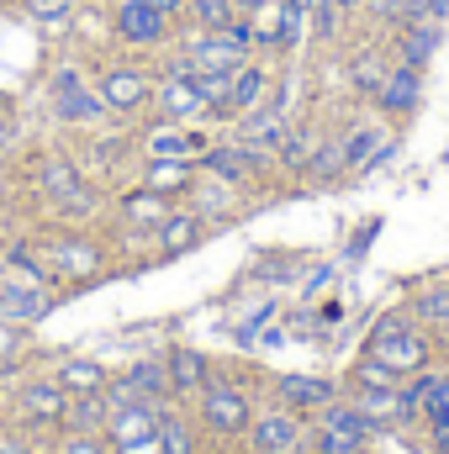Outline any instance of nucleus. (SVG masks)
<instances>
[{"mask_svg":"<svg viewBox=\"0 0 449 454\" xmlns=\"http://www.w3.org/2000/svg\"><path fill=\"white\" fill-rule=\"evenodd\" d=\"M365 354L370 359H381L397 380L402 375H418V370H429V339L407 323V317H381L375 328H370V343H365Z\"/></svg>","mask_w":449,"mask_h":454,"instance_id":"f257e3e1","label":"nucleus"},{"mask_svg":"<svg viewBox=\"0 0 449 454\" xmlns=\"http://www.w3.org/2000/svg\"><path fill=\"white\" fill-rule=\"evenodd\" d=\"M96 96L106 101V116L132 121L138 112H148V106H154V74H148L143 64H101Z\"/></svg>","mask_w":449,"mask_h":454,"instance_id":"f03ea898","label":"nucleus"},{"mask_svg":"<svg viewBox=\"0 0 449 454\" xmlns=\"http://www.w3.org/2000/svg\"><path fill=\"white\" fill-rule=\"evenodd\" d=\"M112 37L132 53H154L175 37V21L154 11L148 0H112Z\"/></svg>","mask_w":449,"mask_h":454,"instance_id":"7ed1b4c3","label":"nucleus"},{"mask_svg":"<svg viewBox=\"0 0 449 454\" xmlns=\"http://www.w3.org/2000/svg\"><path fill=\"white\" fill-rule=\"evenodd\" d=\"M154 112H159V121H180V127L207 116V101H201V90L191 80V64L180 53L164 64V80H154Z\"/></svg>","mask_w":449,"mask_h":454,"instance_id":"20e7f679","label":"nucleus"},{"mask_svg":"<svg viewBox=\"0 0 449 454\" xmlns=\"http://www.w3.org/2000/svg\"><path fill=\"white\" fill-rule=\"evenodd\" d=\"M254 423V402L232 386V380H207L201 386V428H212L217 439H238Z\"/></svg>","mask_w":449,"mask_h":454,"instance_id":"39448f33","label":"nucleus"},{"mask_svg":"<svg viewBox=\"0 0 449 454\" xmlns=\"http://www.w3.org/2000/svg\"><path fill=\"white\" fill-rule=\"evenodd\" d=\"M196 169L212 180H227V185H248L254 175L270 169V153L248 148V143H207V153H196Z\"/></svg>","mask_w":449,"mask_h":454,"instance_id":"423d86ee","label":"nucleus"},{"mask_svg":"<svg viewBox=\"0 0 449 454\" xmlns=\"http://www.w3.org/2000/svg\"><path fill=\"white\" fill-rule=\"evenodd\" d=\"M248 444H254V454H296L307 444V423L291 407H270L248 423Z\"/></svg>","mask_w":449,"mask_h":454,"instance_id":"0eeeda50","label":"nucleus"},{"mask_svg":"<svg viewBox=\"0 0 449 454\" xmlns=\"http://www.w3.org/2000/svg\"><path fill=\"white\" fill-rule=\"evenodd\" d=\"M180 59L191 64V69H238L243 59H254L243 43H232L227 32H185L180 37Z\"/></svg>","mask_w":449,"mask_h":454,"instance_id":"6e6552de","label":"nucleus"},{"mask_svg":"<svg viewBox=\"0 0 449 454\" xmlns=\"http://www.w3.org/2000/svg\"><path fill=\"white\" fill-rule=\"evenodd\" d=\"M64 407H69V391L59 380H27L16 391V412L27 428H59L64 423Z\"/></svg>","mask_w":449,"mask_h":454,"instance_id":"1a4fd4ad","label":"nucleus"},{"mask_svg":"<svg viewBox=\"0 0 449 454\" xmlns=\"http://www.w3.org/2000/svg\"><path fill=\"white\" fill-rule=\"evenodd\" d=\"M286 132H291V112H286V101H264L259 112L238 116V143H248V148L275 153V148L286 143Z\"/></svg>","mask_w":449,"mask_h":454,"instance_id":"9d476101","label":"nucleus"},{"mask_svg":"<svg viewBox=\"0 0 449 454\" xmlns=\"http://www.w3.org/2000/svg\"><path fill=\"white\" fill-rule=\"evenodd\" d=\"M207 132H185L180 121H154L143 132V159H196L207 153Z\"/></svg>","mask_w":449,"mask_h":454,"instance_id":"9b49d317","label":"nucleus"},{"mask_svg":"<svg viewBox=\"0 0 449 454\" xmlns=\"http://www.w3.org/2000/svg\"><path fill=\"white\" fill-rule=\"evenodd\" d=\"M43 259H48V270H59L64 280H91L96 270H101V248L91 243V238H53L48 248H43Z\"/></svg>","mask_w":449,"mask_h":454,"instance_id":"f8f14e48","label":"nucleus"},{"mask_svg":"<svg viewBox=\"0 0 449 454\" xmlns=\"http://www.w3.org/2000/svg\"><path fill=\"white\" fill-rule=\"evenodd\" d=\"M37 185H43V196H53V201H64V207H91V185H85V175L64 159V153H53V159H43V169H37Z\"/></svg>","mask_w":449,"mask_h":454,"instance_id":"ddd939ff","label":"nucleus"},{"mask_svg":"<svg viewBox=\"0 0 449 454\" xmlns=\"http://www.w3.org/2000/svg\"><path fill=\"white\" fill-rule=\"evenodd\" d=\"M418 101H423V69H407V64H391V74H386V85L375 90V106L381 116H413L418 112Z\"/></svg>","mask_w":449,"mask_h":454,"instance_id":"4468645a","label":"nucleus"},{"mask_svg":"<svg viewBox=\"0 0 449 454\" xmlns=\"http://www.w3.org/2000/svg\"><path fill=\"white\" fill-rule=\"evenodd\" d=\"M270 90H275V74H270V64H259V59H243V64H238V74H232L227 112H232V116L259 112V106L270 101Z\"/></svg>","mask_w":449,"mask_h":454,"instance_id":"2eb2a0df","label":"nucleus"},{"mask_svg":"<svg viewBox=\"0 0 449 454\" xmlns=\"http://www.w3.org/2000/svg\"><path fill=\"white\" fill-rule=\"evenodd\" d=\"M275 396H280V407H291V412H323L338 396V386L323 380V375H280V380H275Z\"/></svg>","mask_w":449,"mask_h":454,"instance_id":"dca6fc26","label":"nucleus"},{"mask_svg":"<svg viewBox=\"0 0 449 454\" xmlns=\"http://www.w3.org/2000/svg\"><path fill=\"white\" fill-rule=\"evenodd\" d=\"M143 185L159 196H191L196 185V159H143Z\"/></svg>","mask_w":449,"mask_h":454,"instance_id":"f3484780","label":"nucleus"},{"mask_svg":"<svg viewBox=\"0 0 449 454\" xmlns=\"http://www.w3.org/2000/svg\"><path fill=\"white\" fill-rule=\"evenodd\" d=\"M164 370H169V391L175 396H201V386L212 380V364L196 348H169L164 354Z\"/></svg>","mask_w":449,"mask_h":454,"instance_id":"a211bd4d","label":"nucleus"},{"mask_svg":"<svg viewBox=\"0 0 449 454\" xmlns=\"http://www.w3.org/2000/svg\"><path fill=\"white\" fill-rule=\"evenodd\" d=\"M154 238H159V254H191V248L207 238V217H201V212H175V207H169V217L154 227Z\"/></svg>","mask_w":449,"mask_h":454,"instance_id":"6ab92c4d","label":"nucleus"},{"mask_svg":"<svg viewBox=\"0 0 449 454\" xmlns=\"http://www.w3.org/2000/svg\"><path fill=\"white\" fill-rule=\"evenodd\" d=\"M386 74H391V53L386 48H354V59H349V85H354V96H365V101H375V90L386 85Z\"/></svg>","mask_w":449,"mask_h":454,"instance_id":"aec40b11","label":"nucleus"},{"mask_svg":"<svg viewBox=\"0 0 449 454\" xmlns=\"http://www.w3.org/2000/svg\"><path fill=\"white\" fill-rule=\"evenodd\" d=\"M354 407H359L375 428H391V423H407V418H413V412H407V396H402L397 386H359Z\"/></svg>","mask_w":449,"mask_h":454,"instance_id":"412c9836","label":"nucleus"},{"mask_svg":"<svg viewBox=\"0 0 449 454\" xmlns=\"http://www.w3.org/2000/svg\"><path fill=\"white\" fill-rule=\"evenodd\" d=\"M53 116H59L64 127H101V121H106V101H101L91 85H75V90L53 96Z\"/></svg>","mask_w":449,"mask_h":454,"instance_id":"4be33fe9","label":"nucleus"},{"mask_svg":"<svg viewBox=\"0 0 449 454\" xmlns=\"http://www.w3.org/2000/svg\"><path fill=\"white\" fill-rule=\"evenodd\" d=\"M439 21H418V27H402L397 32V64H407V69H423L434 53H439Z\"/></svg>","mask_w":449,"mask_h":454,"instance_id":"5701e85b","label":"nucleus"},{"mask_svg":"<svg viewBox=\"0 0 449 454\" xmlns=\"http://www.w3.org/2000/svg\"><path fill=\"white\" fill-rule=\"evenodd\" d=\"M106 418H112L106 391H80V396H69V407H64V428H69V434H101Z\"/></svg>","mask_w":449,"mask_h":454,"instance_id":"b1692460","label":"nucleus"},{"mask_svg":"<svg viewBox=\"0 0 449 454\" xmlns=\"http://www.w3.org/2000/svg\"><path fill=\"white\" fill-rule=\"evenodd\" d=\"M122 386H127L132 396H143V402H164V396H175V391H169V370H164V359H138V364H127Z\"/></svg>","mask_w":449,"mask_h":454,"instance_id":"393cba45","label":"nucleus"},{"mask_svg":"<svg viewBox=\"0 0 449 454\" xmlns=\"http://www.w3.org/2000/svg\"><path fill=\"white\" fill-rule=\"evenodd\" d=\"M53 307V296H43L37 286H0V317L11 323H32Z\"/></svg>","mask_w":449,"mask_h":454,"instance_id":"a878e982","label":"nucleus"},{"mask_svg":"<svg viewBox=\"0 0 449 454\" xmlns=\"http://www.w3.org/2000/svg\"><path fill=\"white\" fill-rule=\"evenodd\" d=\"M318 428H328V434H349V439H359V444L375 434V423H370L354 402H338V396L323 407V412H318Z\"/></svg>","mask_w":449,"mask_h":454,"instance_id":"bb28decb","label":"nucleus"},{"mask_svg":"<svg viewBox=\"0 0 449 454\" xmlns=\"http://www.w3.org/2000/svg\"><path fill=\"white\" fill-rule=\"evenodd\" d=\"M122 217L154 232V227H159L164 217H169V196H159V191H148V185H138L132 196H122Z\"/></svg>","mask_w":449,"mask_h":454,"instance_id":"cd10ccee","label":"nucleus"},{"mask_svg":"<svg viewBox=\"0 0 449 454\" xmlns=\"http://www.w3.org/2000/svg\"><path fill=\"white\" fill-rule=\"evenodd\" d=\"M312 153H318V137H312L307 127H291L286 143L275 148V164H280L286 175H307V169H312Z\"/></svg>","mask_w":449,"mask_h":454,"instance_id":"c85d7f7f","label":"nucleus"},{"mask_svg":"<svg viewBox=\"0 0 449 454\" xmlns=\"http://www.w3.org/2000/svg\"><path fill=\"white\" fill-rule=\"evenodd\" d=\"M69 396H80V391H106L112 386V375H106V364H96V359H69L59 375H53Z\"/></svg>","mask_w":449,"mask_h":454,"instance_id":"c756f323","label":"nucleus"},{"mask_svg":"<svg viewBox=\"0 0 449 454\" xmlns=\"http://www.w3.org/2000/svg\"><path fill=\"white\" fill-rule=\"evenodd\" d=\"M180 21H191L196 32H227L238 21V5L232 0H185V16Z\"/></svg>","mask_w":449,"mask_h":454,"instance_id":"7c9ffc66","label":"nucleus"},{"mask_svg":"<svg viewBox=\"0 0 449 454\" xmlns=\"http://www.w3.org/2000/svg\"><path fill=\"white\" fill-rule=\"evenodd\" d=\"M159 454H196V428L180 418V412H159V439H154Z\"/></svg>","mask_w":449,"mask_h":454,"instance_id":"2f4dec72","label":"nucleus"},{"mask_svg":"<svg viewBox=\"0 0 449 454\" xmlns=\"http://www.w3.org/2000/svg\"><path fill=\"white\" fill-rule=\"evenodd\" d=\"M307 43V5H280V27H275V53H296Z\"/></svg>","mask_w":449,"mask_h":454,"instance_id":"473e14b6","label":"nucleus"},{"mask_svg":"<svg viewBox=\"0 0 449 454\" xmlns=\"http://www.w3.org/2000/svg\"><path fill=\"white\" fill-rule=\"evenodd\" d=\"M307 27H312L318 43H338V32H343V5H338V0H312Z\"/></svg>","mask_w":449,"mask_h":454,"instance_id":"72a5a7b5","label":"nucleus"},{"mask_svg":"<svg viewBox=\"0 0 449 454\" xmlns=\"http://www.w3.org/2000/svg\"><path fill=\"white\" fill-rule=\"evenodd\" d=\"M75 5H80V0H21V11H27L32 21H43V27L69 21V16H75Z\"/></svg>","mask_w":449,"mask_h":454,"instance_id":"f704fd0d","label":"nucleus"},{"mask_svg":"<svg viewBox=\"0 0 449 454\" xmlns=\"http://www.w3.org/2000/svg\"><path fill=\"white\" fill-rule=\"evenodd\" d=\"M418 317L423 323H449V286H429L418 296Z\"/></svg>","mask_w":449,"mask_h":454,"instance_id":"c9c22d12","label":"nucleus"},{"mask_svg":"<svg viewBox=\"0 0 449 454\" xmlns=\"http://www.w3.org/2000/svg\"><path fill=\"white\" fill-rule=\"evenodd\" d=\"M312 454H365V444H359V439H349V434H328V428H318Z\"/></svg>","mask_w":449,"mask_h":454,"instance_id":"e433bc0d","label":"nucleus"},{"mask_svg":"<svg viewBox=\"0 0 449 454\" xmlns=\"http://www.w3.org/2000/svg\"><path fill=\"white\" fill-rule=\"evenodd\" d=\"M354 380H359V386H397V375H391V370H386L381 359H370V354L359 359V370H354Z\"/></svg>","mask_w":449,"mask_h":454,"instance_id":"4c0bfd02","label":"nucleus"},{"mask_svg":"<svg viewBox=\"0 0 449 454\" xmlns=\"http://www.w3.org/2000/svg\"><path fill=\"white\" fill-rule=\"evenodd\" d=\"M59 454H112V444H106L101 434H69Z\"/></svg>","mask_w":449,"mask_h":454,"instance_id":"58836bf2","label":"nucleus"},{"mask_svg":"<svg viewBox=\"0 0 449 454\" xmlns=\"http://www.w3.org/2000/svg\"><path fill=\"white\" fill-rule=\"evenodd\" d=\"M75 85H85L80 64H59V69L48 74V96H64V90H75Z\"/></svg>","mask_w":449,"mask_h":454,"instance_id":"ea45409f","label":"nucleus"},{"mask_svg":"<svg viewBox=\"0 0 449 454\" xmlns=\"http://www.w3.org/2000/svg\"><path fill=\"white\" fill-rule=\"evenodd\" d=\"M148 5H154V11H164L169 21H180V16H185V0H148Z\"/></svg>","mask_w":449,"mask_h":454,"instance_id":"a19ab883","label":"nucleus"},{"mask_svg":"<svg viewBox=\"0 0 449 454\" xmlns=\"http://www.w3.org/2000/svg\"><path fill=\"white\" fill-rule=\"evenodd\" d=\"M365 5H370V11H381L386 21H397V11H402V0H365Z\"/></svg>","mask_w":449,"mask_h":454,"instance_id":"79ce46f5","label":"nucleus"},{"mask_svg":"<svg viewBox=\"0 0 449 454\" xmlns=\"http://www.w3.org/2000/svg\"><path fill=\"white\" fill-rule=\"evenodd\" d=\"M429 434H434V450L449 454V423H429Z\"/></svg>","mask_w":449,"mask_h":454,"instance_id":"37998d69","label":"nucleus"},{"mask_svg":"<svg viewBox=\"0 0 449 454\" xmlns=\"http://www.w3.org/2000/svg\"><path fill=\"white\" fill-rule=\"evenodd\" d=\"M0 454H32V444H27V439H11V434H5V439H0Z\"/></svg>","mask_w":449,"mask_h":454,"instance_id":"c03bdc74","label":"nucleus"},{"mask_svg":"<svg viewBox=\"0 0 449 454\" xmlns=\"http://www.w3.org/2000/svg\"><path fill=\"white\" fill-rule=\"evenodd\" d=\"M232 5H238V16H254V11H259V5H270V0H232Z\"/></svg>","mask_w":449,"mask_h":454,"instance_id":"a18cd8bd","label":"nucleus"},{"mask_svg":"<svg viewBox=\"0 0 449 454\" xmlns=\"http://www.w3.org/2000/svg\"><path fill=\"white\" fill-rule=\"evenodd\" d=\"M429 11H434V21H439V16H449V0H429Z\"/></svg>","mask_w":449,"mask_h":454,"instance_id":"49530a36","label":"nucleus"},{"mask_svg":"<svg viewBox=\"0 0 449 454\" xmlns=\"http://www.w3.org/2000/svg\"><path fill=\"white\" fill-rule=\"evenodd\" d=\"M338 5H343V16H349V11H359V5H365V0H338Z\"/></svg>","mask_w":449,"mask_h":454,"instance_id":"de8ad7c7","label":"nucleus"},{"mask_svg":"<svg viewBox=\"0 0 449 454\" xmlns=\"http://www.w3.org/2000/svg\"><path fill=\"white\" fill-rule=\"evenodd\" d=\"M280 5H307V11H312V0H280Z\"/></svg>","mask_w":449,"mask_h":454,"instance_id":"09e8293b","label":"nucleus"},{"mask_svg":"<svg viewBox=\"0 0 449 454\" xmlns=\"http://www.w3.org/2000/svg\"><path fill=\"white\" fill-rule=\"evenodd\" d=\"M5 434H11V428H5V418H0V439H5Z\"/></svg>","mask_w":449,"mask_h":454,"instance_id":"8fccbe9b","label":"nucleus"}]
</instances>
